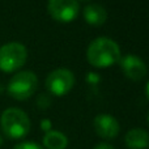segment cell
<instances>
[{
    "label": "cell",
    "mask_w": 149,
    "mask_h": 149,
    "mask_svg": "<svg viewBox=\"0 0 149 149\" xmlns=\"http://www.w3.org/2000/svg\"><path fill=\"white\" fill-rule=\"evenodd\" d=\"M0 127L3 134L12 140L24 139L30 132L31 123L28 114L18 107H9L0 116Z\"/></svg>",
    "instance_id": "7a4b0ae2"
},
{
    "label": "cell",
    "mask_w": 149,
    "mask_h": 149,
    "mask_svg": "<svg viewBox=\"0 0 149 149\" xmlns=\"http://www.w3.org/2000/svg\"><path fill=\"white\" fill-rule=\"evenodd\" d=\"M93 149H115L111 144H109V143H100V144H97Z\"/></svg>",
    "instance_id": "2e32d148"
},
{
    "label": "cell",
    "mask_w": 149,
    "mask_h": 149,
    "mask_svg": "<svg viewBox=\"0 0 149 149\" xmlns=\"http://www.w3.org/2000/svg\"><path fill=\"white\" fill-rule=\"evenodd\" d=\"M107 12L100 4H89L84 8V20L92 26H101L106 22Z\"/></svg>",
    "instance_id": "30bf717a"
},
{
    "label": "cell",
    "mask_w": 149,
    "mask_h": 149,
    "mask_svg": "<svg viewBox=\"0 0 149 149\" xmlns=\"http://www.w3.org/2000/svg\"><path fill=\"white\" fill-rule=\"evenodd\" d=\"M37 88H38L37 74L31 71H21L9 80L7 92L15 100L25 101L36 93Z\"/></svg>",
    "instance_id": "3957f363"
},
{
    "label": "cell",
    "mask_w": 149,
    "mask_h": 149,
    "mask_svg": "<svg viewBox=\"0 0 149 149\" xmlns=\"http://www.w3.org/2000/svg\"><path fill=\"white\" fill-rule=\"evenodd\" d=\"M13 149H45V148L34 141H22V143H20V144L15 145Z\"/></svg>",
    "instance_id": "7c38bea8"
},
{
    "label": "cell",
    "mask_w": 149,
    "mask_h": 149,
    "mask_svg": "<svg viewBox=\"0 0 149 149\" xmlns=\"http://www.w3.org/2000/svg\"><path fill=\"white\" fill-rule=\"evenodd\" d=\"M119 63H120V68L123 73L126 74V77L132 81L143 80L148 72L144 60L136 55H126V56L120 58Z\"/></svg>",
    "instance_id": "ba28073f"
},
{
    "label": "cell",
    "mask_w": 149,
    "mask_h": 149,
    "mask_svg": "<svg viewBox=\"0 0 149 149\" xmlns=\"http://www.w3.org/2000/svg\"><path fill=\"white\" fill-rule=\"evenodd\" d=\"M3 143H4V140H3V136H1V135H0V147H1V145H3Z\"/></svg>",
    "instance_id": "ac0fdd59"
},
{
    "label": "cell",
    "mask_w": 149,
    "mask_h": 149,
    "mask_svg": "<svg viewBox=\"0 0 149 149\" xmlns=\"http://www.w3.org/2000/svg\"><path fill=\"white\" fill-rule=\"evenodd\" d=\"M86 81L88 82H92V84H95V82L100 81V76L95 73H88L86 74Z\"/></svg>",
    "instance_id": "9a60e30c"
},
{
    "label": "cell",
    "mask_w": 149,
    "mask_h": 149,
    "mask_svg": "<svg viewBox=\"0 0 149 149\" xmlns=\"http://www.w3.org/2000/svg\"><path fill=\"white\" fill-rule=\"evenodd\" d=\"M47 10L55 21L72 22L79 15V0H49Z\"/></svg>",
    "instance_id": "8992f818"
},
{
    "label": "cell",
    "mask_w": 149,
    "mask_h": 149,
    "mask_svg": "<svg viewBox=\"0 0 149 149\" xmlns=\"http://www.w3.org/2000/svg\"><path fill=\"white\" fill-rule=\"evenodd\" d=\"M74 85V74L68 68H56L46 77V89L52 95L63 97L68 94Z\"/></svg>",
    "instance_id": "5b68a950"
},
{
    "label": "cell",
    "mask_w": 149,
    "mask_h": 149,
    "mask_svg": "<svg viewBox=\"0 0 149 149\" xmlns=\"http://www.w3.org/2000/svg\"><path fill=\"white\" fill-rule=\"evenodd\" d=\"M124 144L128 149H148L149 132L144 128H132L124 136Z\"/></svg>",
    "instance_id": "9c48e42d"
},
{
    "label": "cell",
    "mask_w": 149,
    "mask_h": 149,
    "mask_svg": "<svg viewBox=\"0 0 149 149\" xmlns=\"http://www.w3.org/2000/svg\"><path fill=\"white\" fill-rule=\"evenodd\" d=\"M28 59V50L22 43L10 42L0 47V71L15 72L20 70Z\"/></svg>",
    "instance_id": "277c9868"
},
{
    "label": "cell",
    "mask_w": 149,
    "mask_h": 149,
    "mask_svg": "<svg viewBox=\"0 0 149 149\" xmlns=\"http://www.w3.org/2000/svg\"><path fill=\"white\" fill-rule=\"evenodd\" d=\"M86 59L95 68H107L120 60V49L111 38L98 37L88 46Z\"/></svg>",
    "instance_id": "6da1fadb"
},
{
    "label": "cell",
    "mask_w": 149,
    "mask_h": 149,
    "mask_svg": "<svg viewBox=\"0 0 149 149\" xmlns=\"http://www.w3.org/2000/svg\"><path fill=\"white\" fill-rule=\"evenodd\" d=\"M41 128H42V131H45V134L51 131V120L50 119H43L41 122Z\"/></svg>",
    "instance_id": "5bb4252c"
},
{
    "label": "cell",
    "mask_w": 149,
    "mask_h": 149,
    "mask_svg": "<svg viewBox=\"0 0 149 149\" xmlns=\"http://www.w3.org/2000/svg\"><path fill=\"white\" fill-rule=\"evenodd\" d=\"M145 93H147V98L149 100V81H148L147 86H145Z\"/></svg>",
    "instance_id": "e0dca14e"
},
{
    "label": "cell",
    "mask_w": 149,
    "mask_h": 149,
    "mask_svg": "<svg viewBox=\"0 0 149 149\" xmlns=\"http://www.w3.org/2000/svg\"><path fill=\"white\" fill-rule=\"evenodd\" d=\"M37 105H38V107H41V109H47L50 105H51V98L49 97V95H46V94H41L38 97V101H37Z\"/></svg>",
    "instance_id": "4fadbf2b"
},
{
    "label": "cell",
    "mask_w": 149,
    "mask_h": 149,
    "mask_svg": "<svg viewBox=\"0 0 149 149\" xmlns=\"http://www.w3.org/2000/svg\"><path fill=\"white\" fill-rule=\"evenodd\" d=\"M80 1H89V0H80Z\"/></svg>",
    "instance_id": "ffe728a7"
},
{
    "label": "cell",
    "mask_w": 149,
    "mask_h": 149,
    "mask_svg": "<svg viewBox=\"0 0 149 149\" xmlns=\"http://www.w3.org/2000/svg\"><path fill=\"white\" fill-rule=\"evenodd\" d=\"M94 131L101 139L114 140L120 132V124L110 114H98L93 120Z\"/></svg>",
    "instance_id": "52a82bcc"
},
{
    "label": "cell",
    "mask_w": 149,
    "mask_h": 149,
    "mask_svg": "<svg viewBox=\"0 0 149 149\" xmlns=\"http://www.w3.org/2000/svg\"><path fill=\"white\" fill-rule=\"evenodd\" d=\"M147 120H148V124H149V113H148V118H147Z\"/></svg>",
    "instance_id": "d6986e66"
},
{
    "label": "cell",
    "mask_w": 149,
    "mask_h": 149,
    "mask_svg": "<svg viewBox=\"0 0 149 149\" xmlns=\"http://www.w3.org/2000/svg\"><path fill=\"white\" fill-rule=\"evenodd\" d=\"M42 143L45 149H65L68 147V137L63 132L51 130L45 134Z\"/></svg>",
    "instance_id": "8fae6325"
},
{
    "label": "cell",
    "mask_w": 149,
    "mask_h": 149,
    "mask_svg": "<svg viewBox=\"0 0 149 149\" xmlns=\"http://www.w3.org/2000/svg\"><path fill=\"white\" fill-rule=\"evenodd\" d=\"M148 149H149V147H148Z\"/></svg>",
    "instance_id": "44dd1931"
}]
</instances>
